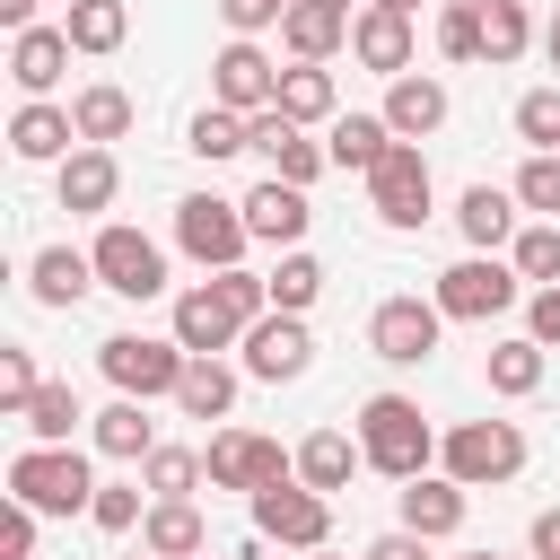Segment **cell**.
I'll use <instances>...</instances> for the list:
<instances>
[{"mask_svg":"<svg viewBox=\"0 0 560 560\" xmlns=\"http://www.w3.org/2000/svg\"><path fill=\"white\" fill-rule=\"evenodd\" d=\"M254 315H271V280L236 262V271H210L201 289L175 298V341L184 350H236Z\"/></svg>","mask_w":560,"mask_h":560,"instance_id":"1","label":"cell"},{"mask_svg":"<svg viewBox=\"0 0 560 560\" xmlns=\"http://www.w3.org/2000/svg\"><path fill=\"white\" fill-rule=\"evenodd\" d=\"M359 446H368V464H376L385 481H411V472H429L438 429L420 420L411 394H368V402H359Z\"/></svg>","mask_w":560,"mask_h":560,"instance_id":"2","label":"cell"},{"mask_svg":"<svg viewBox=\"0 0 560 560\" xmlns=\"http://www.w3.org/2000/svg\"><path fill=\"white\" fill-rule=\"evenodd\" d=\"M9 499H26L35 516H88L96 472H88L79 446H26V455L9 464Z\"/></svg>","mask_w":560,"mask_h":560,"instance_id":"3","label":"cell"},{"mask_svg":"<svg viewBox=\"0 0 560 560\" xmlns=\"http://www.w3.org/2000/svg\"><path fill=\"white\" fill-rule=\"evenodd\" d=\"M438 464H446L464 490L516 481V472H525V429H516V420H455V429L438 438Z\"/></svg>","mask_w":560,"mask_h":560,"instance_id":"4","label":"cell"},{"mask_svg":"<svg viewBox=\"0 0 560 560\" xmlns=\"http://www.w3.org/2000/svg\"><path fill=\"white\" fill-rule=\"evenodd\" d=\"M184 359H192V350H184L175 332H166V341H158V332H105V341H96V368L114 376V394H140V402L175 394V385H184Z\"/></svg>","mask_w":560,"mask_h":560,"instance_id":"5","label":"cell"},{"mask_svg":"<svg viewBox=\"0 0 560 560\" xmlns=\"http://www.w3.org/2000/svg\"><path fill=\"white\" fill-rule=\"evenodd\" d=\"M175 245L201 262V271H236L254 228H245V201H219V192H184L175 201Z\"/></svg>","mask_w":560,"mask_h":560,"instance_id":"6","label":"cell"},{"mask_svg":"<svg viewBox=\"0 0 560 560\" xmlns=\"http://www.w3.org/2000/svg\"><path fill=\"white\" fill-rule=\"evenodd\" d=\"M516 262H499V254H464V262H446L438 271V306H446V324H490V315H508L516 306Z\"/></svg>","mask_w":560,"mask_h":560,"instance_id":"7","label":"cell"},{"mask_svg":"<svg viewBox=\"0 0 560 560\" xmlns=\"http://www.w3.org/2000/svg\"><path fill=\"white\" fill-rule=\"evenodd\" d=\"M254 534H262V542H289V551H324V534H332V499L306 490L298 472H280V481L254 490Z\"/></svg>","mask_w":560,"mask_h":560,"instance_id":"8","label":"cell"},{"mask_svg":"<svg viewBox=\"0 0 560 560\" xmlns=\"http://www.w3.org/2000/svg\"><path fill=\"white\" fill-rule=\"evenodd\" d=\"M368 210H376L385 228H420V219H429V158H420V140H394V149L368 166Z\"/></svg>","mask_w":560,"mask_h":560,"instance_id":"9","label":"cell"},{"mask_svg":"<svg viewBox=\"0 0 560 560\" xmlns=\"http://www.w3.org/2000/svg\"><path fill=\"white\" fill-rule=\"evenodd\" d=\"M88 254H96V280H105L114 298H131V306L166 289V254H158V236H140V228H122V219H114V228H105V236H96Z\"/></svg>","mask_w":560,"mask_h":560,"instance_id":"10","label":"cell"},{"mask_svg":"<svg viewBox=\"0 0 560 560\" xmlns=\"http://www.w3.org/2000/svg\"><path fill=\"white\" fill-rule=\"evenodd\" d=\"M438 332H446V306H438V298H385V306L368 315V341H376L385 368H420V359L438 350Z\"/></svg>","mask_w":560,"mask_h":560,"instance_id":"11","label":"cell"},{"mask_svg":"<svg viewBox=\"0 0 560 560\" xmlns=\"http://www.w3.org/2000/svg\"><path fill=\"white\" fill-rule=\"evenodd\" d=\"M236 350H245V376H262V385H289V376L315 368V332H306V315H280V306L254 315Z\"/></svg>","mask_w":560,"mask_h":560,"instance_id":"12","label":"cell"},{"mask_svg":"<svg viewBox=\"0 0 560 560\" xmlns=\"http://www.w3.org/2000/svg\"><path fill=\"white\" fill-rule=\"evenodd\" d=\"M201 464H210V490H245V499H254L262 481L298 472V455H280V446H271V438H254V429H219Z\"/></svg>","mask_w":560,"mask_h":560,"instance_id":"13","label":"cell"},{"mask_svg":"<svg viewBox=\"0 0 560 560\" xmlns=\"http://www.w3.org/2000/svg\"><path fill=\"white\" fill-rule=\"evenodd\" d=\"M245 140H254V149L271 158V175H280V184H315V175L332 166V149H324V140H306V122H289L280 105L245 114Z\"/></svg>","mask_w":560,"mask_h":560,"instance_id":"14","label":"cell"},{"mask_svg":"<svg viewBox=\"0 0 560 560\" xmlns=\"http://www.w3.org/2000/svg\"><path fill=\"white\" fill-rule=\"evenodd\" d=\"M210 96H219V105H236V114L280 105V70H271V52H262L254 35H236V44L210 61Z\"/></svg>","mask_w":560,"mask_h":560,"instance_id":"15","label":"cell"},{"mask_svg":"<svg viewBox=\"0 0 560 560\" xmlns=\"http://www.w3.org/2000/svg\"><path fill=\"white\" fill-rule=\"evenodd\" d=\"M114 192H122L114 149H105V140H79V149L61 158V210H70V219H96V210H114Z\"/></svg>","mask_w":560,"mask_h":560,"instance_id":"16","label":"cell"},{"mask_svg":"<svg viewBox=\"0 0 560 560\" xmlns=\"http://www.w3.org/2000/svg\"><path fill=\"white\" fill-rule=\"evenodd\" d=\"M306 219H315V210H306V184L262 175V184L245 192V228H254V245H280V254H289V245L306 236Z\"/></svg>","mask_w":560,"mask_h":560,"instance_id":"17","label":"cell"},{"mask_svg":"<svg viewBox=\"0 0 560 560\" xmlns=\"http://www.w3.org/2000/svg\"><path fill=\"white\" fill-rule=\"evenodd\" d=\"M26 289H35V306H52V315H70L88 289H105L96 280V254H79V245H44L35 262H26Z\"/></svg>","mask_w":560,"mask_h":560,"instance_id":"18","label":"cell"},{"mask_svg":"<svg viewBox=\"0 0 560 560\" xmlns=\"http://www.w3.org/2000/svg\"><path fill=\"white\" fill-rule=\"evenodd\" d=\"M350 52H359L368 70H385V79H402V70H411V18L368 0V9L350 18Z\"/></svg>","mask_w":560,"mask_h":560,"instance_id":"19","label":"cell"},{"mask_svg":"<svg viewBox=\"0 0 560 560\" xmlns=\"http://www.w3.org/2000/svg\"><path fill=\"white\" fill-rule=\"evenodd\" d=\"M402 525L429 534V542H446V534L464 525V481H455V472H411V481H402Z\"/></svg>","mask_w":560,"mask_h":560,"instance_id":"20","label":"cell"},{"mask_svg":"<svg viewBox=\"0 0 560 560\" xmlns=\"http://www.w3.org/2000/svg\"><path fill=\"white\" fill-rule=\"evenodd\" d=\"M70 26H26L18 44H9V79L26 88V96H44V88H61V70H70Z\"/></svg>","mask_w":560,"mask_h":560,"instance_id":"21","label":"cell"},{"mask_svg":"<svg viewBox=\"0 0 560 560\" xmlns=\"http://www.w3.org/2000/svg\"><path fill=\"white\" fill-rule=\"evenodd\" d=\"M385 122H394V140H429V131L446 122V79L402 70V79L385 88Z\"/></svg>","mask_w":560,"mask_h":560,"instance_id":"22","label":"cell"},{"mask_svg":"<svg viewBox=\"0 0 560 560\" xmlns=\"http://www.w3.org/2000/svg\"><path fill=\"white\" fill-rule=\"evenodd\" d=\"M455 228H464V245H472V254H499V245H516V192H499V184H472V192L455 201Z\"/></svg>","mask_w":560,"mask_h":560,"instance_id":"23","label":"cell"},{"mask_svg":"<svg viewBox=\"0 0 560 560\" xmlns=\"http://www.w3.org/2000/svg\"><path fill=\"white\" fill-rule=\"evenodd\" d=\"M149 446H158L149 402H140V394H114V402L96 411V455H114V464H149Z\"/></svg>","mask_w":560,"mask_h":560,"instance_id":"24","label":"cell"},{"mask_svg":"<svg viewBox=\"0 0 560 560\" xmlns=\"http://www.w3.org/2000/svg\"><path fill=\"white\" fill-rule=\"evenodd\" d=\"M280 44H289V61H332V52L350 44V9H306V0H289Z\"/></svg>","mask_w":560,"mask_h":560,"instance_id":"25","label":"cell"},{"mask_svg":"<svg viewBox=\"0 0 560 560\" xmlns=\"http://www.w3.org/2000/svg\"><path fill=\"white\" fill-rule=\"evenodd\" d=\"M70 140H79V122H70L61 105H44V96H26V105H18V122H9V149H18L26 166H44V158H70Z\"/></svg>","mask_w":560,"mask_h":560,"instance_id":"26","label":"cell"},{"mask_svg":"<svg viewBox=\"0 0 560 560\" xmlns=\"http://www.w3.org/2000/svg\"><path fill=\"white\" fill-rule=\"evenodd\" d=\"M175 402H184V420H228V402H236V368H228L219 350H192Z\"/></svg>","mask_w":560,"mask_h":560,"instance_id":"27","label":"cell"},{"mask_svg":"<svg viewBox=\"0 0 560 560\" xmlns=\"http://www.w3.org/2000/svg\"><path fill=\"white\" fill-rule=\"evenodd\" d=\"M140 542H149L158 560H192V551H210V534H201V508H192V499H158V508L140 516Z\"/></svg>","mask_w":560,"mask_h":560,"instance_id":"28","label":"cell"},{"mask_svg":"<svg viewBox=\"0 0 560 560\" xmlns=\"http://www.w3.org/2000/svg\"><path fill=\"white\" fill-rule=\"evenodd\" d=\"M324 149H332V166H350V175H368L385 149H394V122L385 114H332V131H324Z\"/></svg>","mask_w":560,"mask_h":560,"instance_id":"29","label":"cell"},{"mask_svg":"<svg viewBox=\"0 0 560 560\" xmlns=\"http://www.w3.org/2000/svg\"><path fill=\"white\" fill-rule=\"evenodd\" d=\"M359 464H368V446H350L341 429H315V438L298 446V481H306V490H350Z\"/></svg>","mask_w":560,"mask_h":560,"instance_id":"30","label":"cell"},{"mask_svg":"<svg viewBox=\"0 0 560 560\" xmlns=\"http://www.w3.org/2000/svg\"><path fill=\"white\" fill-rule=\"evenodd\" d=\"M280 114L289 122H332V70L324 61H289L280 70Z\"/></svg>","mask_w":560,"mask_h":560,"instance_id":"31","label":"cell"},{"mask_svg":"<svg viewBox=\"0 0 560 560\" xmlns=\"http://www.w3.org/2000/svg\"><path fill=\"white\" fill-rule=\"evenodd\" d=\"M70 122H79V140H122V131H131V96H122L114 79H96V88L70 96Z\"/></svg>","mask_w":560,"mask_h":560,"instance_id":"32","label":"cell"},{"mask_svg":"<svg viewBox=\"0 0 560 560\" xmlns=\"http://www.w3.org/2000/svg\"><path fill=\"white\" fill-rule=\"evenodd\" d=\"M262 280H271V306H280V315H306V306L324 298V262H315L306 245H289V254L262 271Z\"/></svg>","mask_w":560,"mask_h":560,"instance_id":"33","label":"cell"},{"mask_svg":"<svg viewBox=\"0 0 560 560\" xmlns=\"http://www.w3.org/2000/svg\"><path fill=\"white\" fill-rule=\"evenodd\" d=\"M70 44L79 52H122V35H131V9L122 0H70Z\"/></svg>","mask_w":560,"mask_h":560,"instance_id":"34","label":"cell"},{"mask_svg":"<svg viewBox=\"0 0 560 560\" xmlns=\"http://www.w3.org/2000/svg\"><path fill=\"white\" fill-rule=\"evenodd\" d=\"M481 368H490V394H508V402H516V394H534V385H542V341H534V332H525V341H490V359H481Z\"/></svg>","mask_w":560,"mask_h":560,"instance_id":"35","label":"cell"},{"mask_svg":"<svg viewBox=\"0 0 560 560\" xmlns=\"http://www.w3.org/2000/svg\"><path fill=\"white\" fill-rule=\"evenodd\" d=\"M525 44H534V18H525V0H490V9H481V61L499 70V61H516Z\"/></svg>","mask_w":560,"mask_h":560,"instance_id":"36","label":"cell"},{"mask_svg":"<svg viewBox=\"0 0 560 560\" xmlns=\"http://www.w3.org/2000/svg\"><path fill=\"white\" fill-rule=\"evenodd\" d=\"M184 149L219 166V158H236V149H254V140H245V114H236V105H201L192 131H184Z\"/></svg>","mask_w":560,"mask_h":560,"instance_id":"37","label":"cell"},{"mask_svg":"<svg viewBox=\"0 0 560 560\" xmlns=\"http://www.w3.org/2000/svg\"><path fill=\"white\" fill-rule=\"evenodd\" d=\"M508 262H516V280H534V289H551V280H560V219H534V228H516V245H508Z\"/></svg>","mask_w":560,"mask_h":560,"instance_id":"38","label":"cell"},{"mask_svg":"<svg viewBox=\"0 0 560 560\" xmlns=\"http://www.w3.org/2000/svg\"><path fill=\"white\" fill-rule=\"evenodd\" d=\"M18 420L35 429V446H70V429H79L88 411H79V394H70V385H44V394H35Z\"/></svg>","mask_w":560,"mask_h":560,"instance_id":"39","label":"cell"},{"mask_svg":"<svg viewBox=\"0 0 560 560\" xmlns=\"http://www.w3.org/2000/svg\"><path fill=\"white\" fill-rule=\"evenodd\" d=\"M140 472H149V490H158V499H192V490L210 481V464H201L192 446H149V464H140Z\"/></svg>","mask_w":560,"mask_h":560,"instance_id":"40","label":"cell"},{"mask_svg":"<svg viewBox=\"0 0 560 560\" xmlns=\"http://www.w3.org/2000/svg\"><path fill=\"white\" fill-rule=\"evenodd\" d=\"M438 52L446 61H481V0H446L438 9Z\"/></svg>","mask_w":560,"mask_h":560,"instance_id":"41","label":"cell"},{"mask_svg":"<svg viewBox=\"0 0 560 560\" xmlns=\"http://www.w3.org/2000/svg\"><path fill=\"white\" fill-rule=\"evenodd\" d=\"M516 201H525L534 219H560V158H551V149H534V158L516 166Z\"/></svg>","mask_w":560,"mask_h":560,"instance_id":"42","label":"cell"},{"mask_svg":"<svg viewBox=\"0 0 560 560\" xmlns=\"http://www.w3.org/2000/svg\"><path fill=\"white\" fill-rule=\"evenodd\" d=\"M88 525H96V534H131V525H140V481H96Z\"/></svg>","mask_w":560,"mask_h":560,"instance_id":"43","label":"cell"},{"mask_svg":"<svg viewBox=\"0 0 560 560\" xmlns=\"http://www.w3.org/2000/svg\"><path fill=\"white\" fill-rule=\"evenodd\" d=\"M516 131H525L534 149H560V88H534V96H516Z\"/></svg>","mask_w":560,"mask_h":560,"instance_id":"44","label":"cell"},{"mask_svg":"<svg viewBox=\"0 0 560 560\" xmlns=\"http://www.w3.org/2000/svg\"><path fill=\"white\" fill-rule=\"evenodd\" d=\"M44 394V376H35V359L26 350H0V411H26Z\"/></svg>","mask_w":560,"mask_h":560,"instance_id":"45","label":"cell"},{"mask_svg":"<svg viewBox=\"0 0 560 560\" xmlns=\"http://www.w3.org/2000/svg\"><path fill=\"white\" fill-rule=\"evenodd\" d=\"M0 560H35V508L26 499L0 508Z\"/></svg>","mask_w":560,"mask_h":560,"instance_id":"46","label":"cell"},{"mask_svg":"<svg viewBox=\"0 0 560 560\" xmlns=\"http://www.w3.org/2000/svg\"><path fill=\"white\" fill-rule=\"evenodd\" d=\"M219 18H228V35H262L289 18V0H219Z\"/></svg>","mask_w":560,"mask_h":560,"instance_id":"47","label":"cell"},{"mask_svg":"<svg viewBox=\"0 0 560 560\" xmlns=\"http://www.w3.org/2000/svg\"><path fill=\"white\" fill-rule=\"evenodd\" d=\"M525 332H534L542 350H560V280H551V289H534V306H525Z\"/></svg>","mask_w":560,"mask_h":560,"instance_id":"48","label":"cell"},{"mask_svg":"<svg viewBox=\"0 0 560 560\" xmlns=\"http://www.w3.org/2000/svg\"><path fill=\"white\" fill-rule=\"evenodd\" d=\"M368 560H429V534L394 525V534H376V542H368Z\"/></svg>","mask_w":560,"mask_h":560,"instance_id":"49","label":"cell"},{"mask_svg":"<svg viewBox=\"0 0 560 560\" xmlns=\"http://www.w3.org/2000/svg\"><path fill=\"white\" fill-rule=\"evenodd\" d=\"M534 560H560V508L534 516Z\"/></svg>","mask_w":560,"mask_h":560,"instance_id":"50","label":"cell"},{"mask_svg":"<svg viewBox=\"0 0 560 560\" xmlns=\"http://www.w3.org/2000/svg\"><path fill=\"white\" fill-rule=\"evenodd\" d=\"M0 26H9V35H26V26H35V0H0Z\"/></svg>","mask_w":560,"mask_h":560,"instance_id":"51","label":"cell"},{"mask_svg":"<svg viewBox=\"0 0 560 560\" xmlns=\"http://www.w3.org/2000/svg\"><path fill=\"white\" fill-rule=\"evenodd\" d=\"M542 61L560 70V9H551V26H542Z\"/></svg>","mask_w":560,"mask_h":560,"instance_id":"52","label":"cell"},{"mask_svg":"<svg viewBox=\"0 0 560 560\" xmlns=\"http://www.w3.org/2000/svg\"><path fill=\"white\" fill-rule=\"evenodd\" d=\"M376 9H402V18H411V9H420V0H376Z\"/></svg>","mask_w":560,"mask_h":560,"instance_id":"53","label":"cell"},{"mask_svg":"<svg viewBox=\"0 0 560 560\" xmlns=\"http://www.w3.org/2000/svg\"><path fill=\"white\" fill-rule=\"evenodd\" d=\"M306 9H350V0H306Z\"/></svg>","mask_w":560,"mask_h":560,"instance_id":"54","label":"cell"},{"mask_svg":"<svg viewBox=\"0 0 560 560\" xmlns=\"http://www.w3.org/2000/svg\"><path fill=\"white\" fill-rule=\"evenodd\" d=\"M455 560H490V551H455Z\"/></svg>","mask_w":560,"mask_h":560,"instance_id":"55","label":"cell"},{"mask_svg":"<svg viewBox=\"0 0 560 560\" xmlns=\"http://www.w3.org/2000/svg\"><path fill=\"white\" fill-rule=\"evenodd\" d=\"M131 560H158V551H149V542H140V551H131Z\"/></svg>","mask_w":560,"mask_h":560,"instance_id":"56","label":"cell"},{"mask_svg":"<svg viewBox=\"0 0 560 560\" xmlns=\"http://www.w3.org/2000/svg\"><path fill=\"white\" fill-rule=\"evenodd\" d=\"M192 560H210V551H192Z\"/></svg>","mask_w":560,"mask_h":560,"instance_id":"57","label":"cell"},{"mask_svg":"<svg viewBox=\"0 0 560 560\" xmlns=\"http://www.w3.org/2000/svg\"><path fill=\"white\" fill-rule=\"evenodd\" d=\"M481 9H490V0H481Z\"/></svg>","mask_w":560,"mask_h":560,"instance_id":"58","label":"cell"},{"mask_svg":"<svg viewBox=\"0 0 560 560\" xmlns=\"http://www.w3.org/2000/svg\"><path fill=\"white\" fill-rule=\"evenodd\" d=\"M551 158H560V149H551Z\"/></svg>","mask_w":560,"mask_h":560,"instance_id":"59","label":"cell"},{"mask_svg":"<svg viewBox=\"0 0 560 560\" xmlns=\"http://www.w3.org/2000/svg\"><path fill=\"white\" fill-rule=\"evenodd\" d=\"M315 560H324V551H315Z\"/></svg>","mask_w":560,"mask_h":560,"instance_id":"60","label":"cell"}]
</instances>
